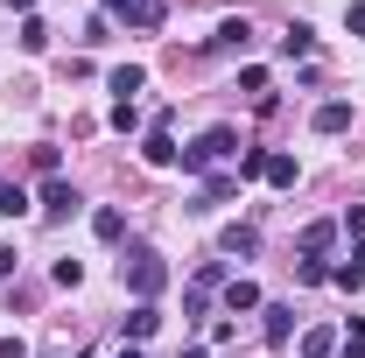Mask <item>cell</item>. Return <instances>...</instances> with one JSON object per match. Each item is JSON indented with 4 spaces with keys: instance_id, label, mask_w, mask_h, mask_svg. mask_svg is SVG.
I'll return each instance as SVG.
<instances>
[{
    "instance_id": "cell-1",
    "label": "cell",
    "mask_w": 365,
    "mask_h": 358,
    "mask_svg": "<svg viewBox=\"0 0 365 358\" xmlns=\"http://www.w3.org/2000/svg\"><path fill=\"white\" fill-rule=\"evenodd\" d=\"M120 274H127V288H134V302H155V295L169 288V267H162V253H148V246H134V253L120 260Z\"/></svg>"
},
{
    "instance_id": "cell-2",
    "label": "cell",
    "mask_w": 365,
    "mask_h": 358,
    "mask_svg": "<svg viewBox=\"0 0 365 358\" xmlns=\"http://www.w3.org/2000/svg\"><path fill=\"white\" fill-rule=\"evenodd\" d=\"M225 155H239V134H232V127H211V134H197L190 148H182V169L204 176V169H218Z\"/></svg>"
},
{
    "instance_id": "cell-3",
    "label": "cell",
    "mask_w": 365,
    "mask_h": 358,
    "mask_svg": "<svg viewBox=\"0 0 365 358\" xmlns=\"http://www.w3.org/2000/svg\"><path fill=\"white\" fill-rule=\"evenodd\" d=\"M106 14H120L127 29H162V14H169V0H106Z\"/></svg>"
},
{
    "instance_id": "cell-4",
    "label": "cell",
    "mask_w": 365,
    "mask_h": 358,
    "mask_svg": "<svg viewBox=\"0 0 365 358\" xmlns=\"http://www.w3.org/2000/svg\"><path fill=\"white\" fill-rule=\"evenodd\" d=\"M140 162H148V169H169V162H176V140H169V113H162V120L148 127V140H140Z\"/></svg>"
},
{
    "instance_id": "cell-5",
    "label": "cell",
    "mask_w": 365,
    "mask_h": 358,
    "mask_svg": "<svg viewBox=\"0 0 365 358\" xmlns=\"http://www.w3.org/2000/svg\"><path fill=\"white\" fill-rule=\"evenodd\" d=\"M71 211H78V190L49 176V183H43V218H71Z\"/></svg>"
},
{
    "instance_id": "cell-6",
    "label": "cell",
    "mask_w": 365,
    "mask_h": 358,
    "mask_svg": "<svg viewBox=\"0 0 365 358\" xmlns=\"http://www.w3.org/2000/svg\"><path fill=\"white\" fill-rule=\"evenodd\" d=\"M330 246H337V225H330V218H317V225H302V260H323V253H330Z\"/></svg>"
},
{
    "instance_id": "cell-7",
    "label": "cell",
    "mask_w": 365,
    "mask_h": 358,
    "mask_svg": "<svg viewBox=\"0 0 365 358\" xmlns=\"http://www.w3.org/2000/svg\"><path fill=\"white\" fill-rule=\"evenodd\" d=\"M260 316H267V323H260V330H267V344H288V330H295V310H288V302H260Z\"/></svg>"
},
{
    "instance_id": "cell-8",
    "label": "cell",
    "mask_w": 365,
    "mask_h": 358,
    "mask_svg": "<svg viewBox=\"0 0 365 358\" xmlns=\"http://www.w3.org/2000/svg\"><path fill=\"white\" fill-rule=\"evenodd\" d=\"M253 246H260V232H253V225H225V232H218V253H232V260H246Z\"/></svg>"
},
{
    "instance_id": "cell-9",
    "label": "cell",
    "mask_w": 365,
    "mask_h": 358,
    "mask_svg": "<svg viewBox=\"0 0 365 358\" xmlns=\"http://www.w3.org/2000/svg\"><path fill=\"white\" fill-rule=\"evenodd\" d=\"M120 323H127V337L140 344V337H155V323H162V310H155V302H134V310L120 316Z\"/></svg>"
},
{
    "instance_id": "cell-10",
    "label": "cell",
    "mask_w": 365,
    "mask_h": 358,
    "mask_svg": "<svg viewBox=\"0 0 365 358\" xmlns=\"http://www.w3.org/2000/svg\"><path fill=\"white\" fill-rule=\"evenodd\" d=\"M246 43H253L246 14H232V21H218V36H211V49H246Z\"/></svg>"
},
{
    "instance_id": "cell-11",
    "label": "cell",
    "mask_w": 365,
    "mask_h": 358,
    "mask_svg": "<svg viewBox=\"0 0 365 358\" xmlns=\"http://www.w3.org/2000/svg\"><path fill=\"white\" fill-rule=\"evenodd\" d=\"M330 281H337V288H365V239L351 246V260H344V267H330Z\"/></svg>"
},
{
    "instance_id": "cell-12",
    "label": "cell",
    "mask_w": 365,
    "mask_h": 358,
    "mask_svg": "<svg viewBox=\"0 0 365 358\" xmlns=\"http://www.w3.org/2000/svg\"><path fill=\"white\" fill-rule=\"evenodd\" d=\"M344 127H351V106H344V98L317 106V134H344Z\"/></svg>"
},
{
    "instance_id": "cell-13",
    "label": "cell",
    "mask_w": 365,
    "mask_h": 358,
    "mask_svg": "<svg viewBox=\"0 0 365 358\" xmlns=\"http://www.w3.org/2000/svg\"><path fill=\"white\" fill-rule=\"evenodd\" d=\"M225 310H232V316H239V310H260V288H253L246 274H239V281H225Z\"/></svg>"
},
{
    "instance_id": "cell-14",
    "label": "cell",
    "mask_w": 365,
    "mask_h": 358,
    "mask_svg": "<svg viewBox=\"0 0 365 358\" xmlns=\"http://www.w3.org/2000/svg\"><path fill=\"white\" fill-rule=\"evenodd\" d=\"M295 176H302V169H295V155H267V176H260V183H274V190H295Z\"/></svg>"
},
{
    "instance_id": "cell-15",
    "label": "cell",
    "mask_w": 365,
    "mask_h": 358,
    "mask_svg": "<svg viewBox=\"0 0 365 358\" xmlns=\"http://www.w3.org/2000/svg\"><path fill=\"white\" fill-rule=\"evenodd\" d=\"M232 197H239V176H211V183H204V204H197V211H211V204H232Z\"/></svg>"
},
{
    "instance_id": "cell-16",
    "label": "cell",
    "mask_w": 365,
    "mask_h": 358,
    "mask_svg": "<svg viewBox=\"0 0 365 358\" xmlns=\"http://www.w3.org/2000/svg\"><path fill=\"white\" fill-rule=\"evenodd\" d=\"M330 352H337V330H323V323L302 330V358H330Z\"/></svg>"
},
{
    "instance_id": "cell-17",
    "label": "cell",
    "mask_w": 365,
    "mask_h": 358,
    "mask_svg": "<svg viewBox=\"0 0 365 358\" xmlns=\"http://www.w3.org/2000/svg\"><path fill=\"white\" fill-rule=\"evenodd\" d=\"M140 85H148V71H140V63H120V71H113V91H120V98H134Z\"/></svg>"
},
{
    "instance_id": "cell-18",
    "label": "cell",
    "mask_w": 365,
    "mask_h": 358,
    "mask_svg": "<svg viewBox=\"0 0 365 358\" xmlns=\"http://www.w3.org/2000/svg\"><path fill=\"white\" fill-rule=\"evenodd\" d=\"M267 155H274V148H246V155H239V183L267 176Z\"/></svg>"
},
{
    "instance_id": "cell-19",
    "label": "cell",
    "mask_w": 365,
    "mask_h": 358,
    "mask_svg": "<svg viewBox=\"0 0 365 358\" xmlns=\"http://www.w3.org/2000/svg\"><path fill=\"white\" fill-rule=\"evenodd\" d=\"M281 49H288V56H309V49H317V36H309L302 21H288V36H281Z\"/></svg>"
},
{
    "instance_id": "cell-20",
    "label": "cell",
    "mask_w": 365,
    "mask_h": 358,
    "mask_svg": "<svg viewBox=\"0 0 365 358\" xmlns=\"http://www.w3.org/2000/svg\"><path fill=\"white\" fill-rule=\"evenodd\" d=\"M21 49H29V56H43V49H49V29H43V21H36V14L21 21Z\"/></svg>"
},
{
    "instance_id": "cell-21",
    "label": "cell",
    "mask_w": 365,
    "mask_h": 358,
    "mask_svg": "<svg viewBox=\"0 0 365 358\" xmlns=\"http://www.w3.org/2000/svg\"><path fill=\"white\" fill-rule=\"evenodd\" d=\"M91 232H98V239H120V232H127V218H120V211H113V204H106V211H98V218H91Z\"/></svg>"
},
{
    "instance_id": "cell-22",
    "label": "cell",
    "mask_w": 365,
    "mask_h": 358,
    "mask_svg": "<svg viewBox=\"0 0 365 358\" xmlns=\"http://www.w3.org/2000/svg\"><path fill=\"white\" fill-rule=\"evenodd\" d=\"M0 211H7V218H21V211H29V197H21L14 183H0Z\"/></svg>"
},
{
    "instance_id": "cell-23",
    "label": "cell",
    "mask_w": 365,
    "mask_h": 358,
    "mask_svg": "<svg viewBox=\"0 0 365 358\" xmlns=\"http://www.w3.org/2000/svg\"><path fill=\"white\" fill-rule=\"evenodd\" d=\"M113 127H120V134H134V127H140V113H134V98H120V106H113Z\"/></svg>"
},
{
    "instance_id": "cell-24",
    "label": "cell",
    "mask_w": 365,
    "mask_h": 358,
    "mask_svg": "<svg viewBox=\"0 0 365 358\" xmlns=\"http://www.w3.org/2000/svg\"><path fill=\"white\" fill-rule=\"evenodd\" d=\"M295 281H309V288H317V281H330V267H323V260H295Z\"/></svg>"
},
{
    "instance_id": "cell-25",
    "label": "cell",
    "mask_w": 365,
    "mask_h": 358,
    "mask_svg": "<svg viewBox=\"0 0 365 358\" xmlns=\"http://www.w3.org/2000/svg\"><path fill=\"white\" fill-rule=\"evenodd\" d=\"M344 29H351V36H365V0H351V7H344Z\"/></svg>"
},
{
    "instance_id": "cell-26",
    "label": "cell",
    "mask_w": 365,
    "mask_h": 358,
    "mask_svg": "<svg viewBox=\"0 0 365 358\" xmlns=\"http://www.w3.org/2000/svg\"><path fill=\"white\" fill-rule=\"evenodd\" d=\"M344 232H351V239H365V204H351V211H344Z\"/></svg>"
},
{
    "instance_id": "cell-27",
    "label": "cell",
    "mask_w": 365,
    "mask_h": 358,
    "mask_svg": "<svg viewBox=\"0 0 365 358\" xmlns=\"http://www.w3.org/2000/svg\"><path fill=\"white\" fill-rule=\"evenodd\" d=\"M0 358H29V344H21V337H7V344H0Z\"/></svg>"
},
{
    "instance_id": "cell-28",
    "label": "cell",
    "mask_w": 365,
    "mask_h": 358,
    "mask_svg": "<svg viewBox=\"0 0 365 358\" xmlns=\"http://www.w3.org/2000/svg\"><path fill=\"white\" fill-rule=\"evenodd\" d=\"M7 274H14V246H0V281H7Z\"/></svg>"
},
{
    "instance_id": "cell-29",
    "label": "cell",
    "mask_w": 365,
    "mask_h": 358,
    "mask_svg": "<svg viewBox=\"0 0 365 358\" xmlns=\"http://www.w3.org/2000/svg\"><path fill=\"white\" fill-rule=\"evenodd\" d=\"M7 7H14V14H29V7H36V0H7Z\"/></svg>"
},
{
    "instance_id": "cell-30",
    "label": "cell",
    "mask_w": 365,
    "mask_h": 358,
    "mask_svg": "<svg viewBox=\"0 0 365 358\" xmlns=\"http://www.w3.org/2000/svg\"><path fill=\"white\" fill-rule=\"evenodd\" d=\"M182 358H204V344H182Z\"/></svg>"
},
{
    "instance_id": "cell-31",
    "label": "cell",
    "mask_w": 365,
    "mask_h": 358,
    "mask_svg": "<svg viewBox=\"0 0 365 358\" xmlns=\"http://www.w3.org/2000/svg\"><path fill=\"white\" fill-rule=\"evenodd\" d=\"M344 358H365V344H344Z\"/></svg>"
},
{
    "instance_id": "cell-32",
    "label": "cell",
    "mask_w": 365,
    "mask_h": 358,
    "mask_svg": "<svg viewBox=\"0 0 365 358\" xmlns=\"http://www.w3.org/2000/svg\"><path fill=\"white\" fill-rule=\"evenodd\" d=\"M120 358H140V352H134V344H127V352H120Z\"/></svg>"
}]
</instances>
